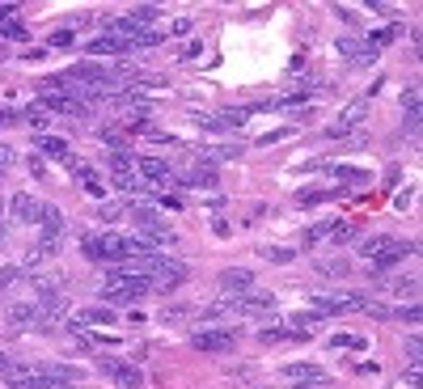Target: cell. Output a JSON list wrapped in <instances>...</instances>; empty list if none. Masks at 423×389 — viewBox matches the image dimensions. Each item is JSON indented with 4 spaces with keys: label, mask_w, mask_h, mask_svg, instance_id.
<instances>
[{
    "label": "cell",
    "mask_w": 423,
    "mask_h": 389,
    "mask_svg": "<svg viewBox=\"0 0 423 389\" xmlns=\"http://www.w3.org/2000/svg\"><path fill=\"white\" fill-rule=\"evenodd\" d=\"M8 216H13L17 225H34V220H38V203H34V195H30V191H17V195L8 199Z\"/></svg>",
    "instance_id": "14"
},
{
    "label": "cell",
    "mask_w": 423,
    "mask_h": 389,
    "mask_svg": "<svg viewBox=\"0 0 423 389\" xmlns=\"http://www.w3.org/2000/svg\"><path fill=\"white\" fill-rule=\"evenodd\" d=\"M34 250H38L42 258H55V254H59V237H47V233H42V241H38Z\"/></svg>",
    "instance_id": "34"
},
{
    "label": "cell",
    "mask_w": 423,
    "mask_h": 389,
    "mask_svg": "<svg viewBox=\"0 0 423 389\" xmlns=\"http://www.w3.org/2000/svg\"><path fill=\"white\" fill-rule=\"evenodd\" d=\"M411 250H415L411 241H394V237H369V241L360 246V254L369 258V267H373V271H386V267L403 263Z\"/></svg>",
    "instance_id": "2"
},
{
    "label": "cell",
    "mask_w": 423,
    "mask_h": 389,
    "mask_svg": "<svg viewBox=\"0 0 423 389\" xmlns=\"http://www.w3.org/2000/svg\"><path fill=\"white\" fill-rule=\"evenodd\" d=\"M335 17H339V21H347V25H356V21H360V17H356L347 4H335Z\"/></svg>",
    "instance_id": "40"
},
{
    "label": "cell",
    "mask_w": 423,
    "mask_h": 389,
    "mask_svg": "<svg viewBox=\"0 0 423 389\" xmlns=\"http://www.w3.org/2000/svg\"><path fill=\"white\" fill-rule=\"evenodd\" d=\"M131 220H136V237H144L148 246H174V229L153 212V208H131Z\"/></svg>",
    "instance_id": "4"
},
{
    "label": "cell",
    "mask_w": 423,
    "mask_h": 389,
    "mask_svg": "<svg viewBox=\"0 0 423 389\" xmlns=\"http://www.w3.org/2000/svg\"><path fill=\"white\" fill-rule=\"evenodd\" d=\"M220 297H242L246 288H254V275L246 271V267H229V271H220Z\"/></svg>",
    "instance_id": "12"
},
{
    "label": "cell",
    "mask_w": 423,
    "mask_h": 389,
    "mask_svg": "<svg viewBox=\"0 0 423 389\" xmlns=\"http://www.w3.org/2000/svg\"><path fill=\"white\" fill-rule=\"evenodd\" d=\"M8 364H13V360H8V356H0V373H8Z\"/></svg>",
    "instance_id": "47"
},
{
    "label": "cell",
    "mask_w": 423,
    "mask_h": 389,
    "mask_svg": "<svg viewBox=\"0 0 423 389\" xmlns=\"http://www.w3.org/2000/svg\"><path fill=\"white\" fill-rule=\"evenodd\" d=\"M110 186L114 191H123V195H148L153 186L140 178V169H136V157H127V152H110Z\"/></svg>",
    "instance_id": "3"
},
{
    "label": "cell",
    "mask_w": 423,
    "mask_h": 389,
    "mask_svg": "<svg viewBox=\"0 0 423 389\" xmlns=\"http://www.w3.org/2000/svg\"><path fill=\"white\" fill-rule=\"evenodd\" d=\"M326 347H330V352H364L369 343H364L360 335H335V339H330Z\"/></svg>",
    "instance_id": "25"
},
{
    "label": "cell",
    "mask_w": 423,
    "mask_h": 389,
    "mask_svg": "<svg viewBox=\"0 0 423 389\" xmlns=\"http://www.w3.org/2000/svg\"><path fill=\"white\" fill-rule=\"evenodd\" d=\"M4 123H21V119H17V114H8V110H0V127H4Z\"/></svg>",
    "instance_id": "46"
},
{
    "label": "cell",
    "mask_w": 423,
    "mask_h": 389,
    "mask_svg": "<svg viewBox=\"0 0 423 389\" xmlns=\"http://www.w3.org/2000/svg\"><path fill=\"white\" fill-rule=\"evenodd\" d=\"M415 288H419L415 280H390L381 292H394V297H411V301H415Z\"/></svg>",
    "instance_id": "31"
},
{
    "label": "cell",
    "mask_w": 423,
    "mask_h": 389,
    "mask_svg": "<svg viewBox=\"0 0 423 389\" xmlns=\"http://www.w3.org/2000/svg\"><path fill=\"white\" fill-rule=\"evenodd\" d=\"M186 318H191V309H186V305H174V309H169V305H165V313H161V318H157V322H161V326H182V322H186Z\"/></svg>",
    "instance_id": "29"
},
{
    "label": "cell",
    "mask_w": 423,
    "mask_h": 389,
    "mask_svg": "<svg viewBox=\"0 0 423 389\" xmlns=\"http://www.w3.org/2000/svg\"><path fill=\"white\" fill-rule=\"evenodd\" d=\"M288 136H292V127H280V131H267L258 144H263V148H271V144H280V140H288Z\"/></svg>",
    "instance_id": "35"
},
{
    "label": "cell",
    "mask_w": 423,
    "mask_h": 389,
    "mask_svg": "<svg viewBox=\"0 0 423 389\" xmlns=\"http://www.w3.org/2000/svg\"><path fill=\"white\" fill-rule=\"evenodd\" d=\"M364 114H369V97L352 102V106L339 114V123H330V127H326V136H347L352 127H360V123H364Z\"/></svg>",
    "instance_id": "11"
},
{
    "label": "cell",
    "mask_w": 423,
    "mask_h": 389,
    "mask_svg": "<svg viewBox=\"0 0 423 389\" xmlns=\"http://www.w3.org/2000/svg\"><path fill=\"white\" fill-rule=\"evenodd\" d=\"M242 152H246L242 144H216V148H203V152H199V161H237Z\"/></svg>",
    "instance_id": "23"
},
{
    "label": "cell",
    "mask_w": 423,
    "mask_h": 389,
    "mask_svg": "<svg viewBox=\"0 0 423 389\" xmlns=\"http://www.w3.org/2000/svg\"><path fill=\"white\" fill-rule=\"evenodd\" d=\"M191 343H195V352H208V356H229V352L237 347V330H233V326L199 330V335H191Z\"/></svg>",
    "instance_id": "6"
},
{
    "label": "cell",
    "mask_w": 423,
    "mask_h": 389,
    "mask_svg": "<svg viewBox=\"0 0 423 389\" xmlns=\"http://www.w3.org/2000/svg\"><path fill=\"white\" fill-rule=\"evenodd\" d=\"M85 51L102 59V55H123V51H127V42H123V38H110V34H97V38H93Z\"/></svg>",
    "instance_id": "20"
},
{
    "label": "cell",
    "mask_w": 423,
    "mask_h": 389,
    "mask_svg": "<svg viewBox=\"0 0 423 389\" xmlns=\"http://www.w3.org/2000/svg\"><path fill=\"white\" fill-rule=\"evenodd\" d=\"M0 38H8V42H25V38H30V30H25L21 21H13V17H8V21H0Z\"/></svg>",
    "instance_id": "28"
},
{
    "label": "cell",
    "mask_w": 423,
    "mask_h": 389,
    "mask_svg": "<svg viewBox=\"0 0 423 389\" xmlns=\"http://www.w3.org/2000/svg\"><path fill=\"white\" fill-rule=\"evenodd\" d=\"M314 267H318L322 275H335V280L352 275V263H347V258H314Z\"/></svg>",
    "instance_id": "24"
},
{
    "label": "cell",
    "mask_w": 423,
    "mask_h": 389,
    "mask_svg": "<svg viewBox=\"0 0 423 389\" xmlns=\"http://www.w3.org/2000/svg\"><path fill=\"white\" fill-rule=\"evenodd\" d=\"M72 169H76V182H81V191H85V195H93V199H102V195L110 191V186H106V182L97 178V169H93V165H81V161H76Z\"/></svg>",
    "instance_id": "17"
},
{
    "label": "cell",
    "mask_w": 423,
    "mask_h": 389,
    "mask_svg": "<svg viewBox=\"0 0 423 389\" xmlns=\"http://www.w3.org/2000/svg\"><path fill=\"white\" fill-rule=\"evenodd\" d=\"M34 148H38V152H47V157H55V161H64V165H76V157H72L68 140H59V136H38V140H34Z\"/></svg>",
    "instance_id": "16"
},
{
    "label": "cell",
    "mask_w": 423,
    "mask_h": 389,
    "mask_svg": "<svg viewBox=\"0 0 423 389\" xmlns=\"http://www.w3.org/2000/svg\"><path fill=\"white\" fill-rule=\"evenodd\" d=\"M330 174H335L339 182H356V186H364V182H369V174H364V169H356V165H330Z\"/></svg>",
    "instance_id": "26"
},
{
    "label": "cell",
    "mask_w": 423,
    "mask_h": 389,
    "mask_svg": "<svg viewBox=\"0 0 423 389\" xmlns=\"http://www.w3.org/2000/svg\"><path fill=\"white\" fill-rule=\"evenodd\" d=\"M102 301H110V305H123V301H140L144 292H148V275H136V271H110L106 280H102Z\"/></svg>",
    "instance_id": "1"
},
{
    "label": "cell",
    "mask_w": 423,
    "mask_h": 389,
    "mask_svg": "<svg viewBox=\"0 0 423 389\" xmlns=\"http://www.w3.org/2000/svg\"><path fill=\"white\" fill-rule=\"evenodd\" d=\"M174 182H186V186H199V191L220 186V178H216V169H212L208 161H199V165H195V169H186V174H174Z\"/></svg>",
    "instance_id": "13"
},
{
    "label": "cell",
    "mask_w": 423,
    "mask_h": 389,
    "mask_svg": "<svg viewBox=\"0 0 423 389\" xmlns=\"http://www.w3.org/2000/svg\"><path fill=\"white\" fill-rule=\"evenodd\" d=\"M97 369H102V373H106L119 389H140V385H144L140 369H136V364H123V360H114V356H97Z\"/></svg>",
    "instance_id": "8"
},
{
    "label": "cell",
    "mask_w": 423,
    "mask_h": 389,
    "mask_svg": "<svg viewBox=\"0 0 423 389\" xmlns=\"http://www.w3.org/2000/svg\"><path fill=\"white\" fill-rule=\"evenodd\" d=\"M51 47H72V30H55V34H51Z\"/></svg>",
    "instance_id": "41"
},
{
    "label": "cell",
    "mask_w": 423,
    "mask_h": 389,
    "mask_svg": "<svg viewBox=\"0 0 423 389\" xmlns=\"http://www.w3.org/2000/svg\"><path fill=\"white\" fill-rule=\"evenodd\" d=\"M297 389H330V377L326 381H297Z\"/></svg>",
    "instance_id": "45"
},
{
    "label": "cell",
    "mask_w": 423,
    "mask_h": 389,
    "mask_svg": "<svg viewBox=\"0 0 423 389\" xmlns=\"http://www.w3.org/2000/svg\"><path fill=\"white\" fill-rule=\"evenodd\" d=\"M191 25H195L191 17H178V21H174V34H191Z\"/></svg>",
    "instance_id": "42"
},
{
    "label": "cell",
    "mask_w": 423,
    "mask_h": 389,
    "mask_svg": "<svg viewBox=\"0 0 423 389\" xmlns=\"http://www.w3.org/2000/svg\"><path fill=\"white\" fill-rule=\"evenodd\" d=\"M30 174H34V178H42V174H47V169H42V157H38V152L30 157Z\"/></svg>",
    "instance_id": "43"
},
{
    "label": "cell",
    "mask_w": 423,
    "mask_h": 389,
    "mask_svg": "<svg viewBox=\"0 0 423 389\" xmlns=\"http://www.w3.org/2000/svg\"><path fill=\"white\" fill-rule=\"evenodd\" d=\"M136 169H140V178L153 186H169L174 182V169H169V161H161V157H136Z\"/></svg>",
    "instance_id": "10"
},
{
    "label": "cell",
    "mask_w": 423,
    "mask_h": 389,
    "mask_svg": "<svg viewBox=\"0 0 423 389\" xmlns=\"http://www.w3.org/2000/svg\"><path fill=\"white\" fill-rule=\"evenodd\" d=\"M17 119H21V123H30V127H47V110H42L38 102H34V106H25Z\"/></svg>",
    "instance_id": "30"
},
{
    "label": "cell",
    "mask_w": 423,
    "mask_h": 389,
    "mask_svg": "<svg viewBox=\"0 0 423 389\" xmlns=\"http://www.w3.org/2000/svg\"><path fill=\"white\" fill-rule=\"evenodd\" d=\"M34 373H42V377H55V381H68V385H76V381H81V369H72V364H59V360L34 364Z\"/></svg>",
    "instance_id": "19"
},
{
    "label": "cell",
    "mask_w": 423,
    "mask_h": 389,
    "mask_svg": "<svg viewBox=\"0 0 423 389\" xmlns=\"http://www.w3.org/2000/svg\"><path fill=\"white\" fill-rule=\"evenodd\" d=\"M38 106H42L47 114H68V119H81V114H85V102H76V97H68V93H38Z\"/></svg>",
    "instance_id": "9"
},
{
    "label": "cell",
    "mask_w": 423,
    "mask_h": 389,
    "mask_svg": "<svg viewBox=\"0 0 423 389\" xmlns=\"http://www.w3.org/2000/svg\"><path fill=\"white\" fill-rule=\"evenodd\" d=\"M339 55H343V59H356V64H360V42H352V38H347V42H339Z\"/></svg>",
    "instance_id": "38"
},
{
    "label": "cell",
    "mask_w": 423,
    "mask_h": 389,
    "mask_svg": "<svg viewBox=\"0 0 423 389\" xmlns=\"http://www.w3.org/2000/svg\"><path fill=\"white\" fill-rule=\"evenodd\" d=\"M76 322H81V326H110V322H119V318H114L106 305H89V309L76 313Z\"/></svg>",
    "instance_id": "21"
},
{
    "label": "cell",
    "mask_w": 423,
    "mask_h": 389,
    "mask_svg": "<svg viewBox=\"0 0 423 389\" xmlns=\"http://www.w3.org/2000/svg\"><path fill=\"white\" fill-rule=\"evenodd\" d=\"M356 233H360L356 225H335V229H330V241H335V246H343V241H352Z\"/></svg>",
    "instance_id": "33"
},
{
    "label": "cell",
    "mask_w": 423,
    "mask_h": 389,
    "mask_svg": "<svg viewBox=\"0 0 423 389\" xmlns=\"http://www.w3.org/2000/svg\"><path fill=\"white\" fill-rule=\"evenodd\" d=\"M284 322H288V326H284V330H288V339H309V335L318 330V322H322V318H318L314 309H301V313H292V318H284Z\"/></svg>",
    "instance_id": "15"
},
{
    "label": "cell",
    "mask_w": 423,
    "mask_h": 389,
    "mask_svg": "<svg viewBox=\"0 0 423 389\" xmlns=\"http://www.w3.org/2000/svg\"><path fill=\"white\" fill-rule=\"evenodd\" d=\"M13 165V148L8 144H0V169H8Z\"/></svg>",
    "instance_id": "44"
},
{
    "label": "cell",
    "mask_w": 423,
    "mask_h": 389,
    "mask_svg": "<svg viewBox=\"0 0 423 389\" xmlns=\"http://www.w3.org/2000/svg\"><path fill=\"white\" fill-rule=\"evenodd\" d=\"M258 254H263L267 263H292V250H288V246H263Z\"/></svg>",
    "instance_id": "32"
},
{
    "label": "cell",
    "mask_w": 423,
    "mask_h": 389,
    "mask_svg": "<svg viewBox=\"0 0 423 389\" xmlns=\"http://www.w3.org/2000/svg\"><path fill=\"white\" fill-rule=\"evenodd\" d=\"M284 377L288 381H326V373L318 364H284Z\"/></svg>",
    "instance_id": "22"
},
{
    "label": "cell",
    "mask_w": 423,
    "mask_h": 389,
    "mask_svg": "<svg viewBox=\"0 0 423 389\" xmlns=\"http://www.w3.org/2000/svg\"><path fill=\"white\" fill-rule=\"evenodd\" d=\"M38 229H42L47 237H59V233H64V212L51 208V203H38Z\"/></svg>",
    "instance_id": "18"
},
{
    "label": "cell",
    "mask_w": 423,
    "mask_h": 389,
    "mask_svg": "<svg viewBox=\"0 0 423 389\" xmlns=\"http://www.w3.org/2000/svg\"><path fill=\"white\" fill-rule=\"evenodd\" d=\"M34 301H38V309L42 313H59L64 305H68V292H64V280L59 275H34Z\"/></svg>",
    "instance_id": "5"
},
{
    "label": "cell",
    "mask_w": 423,
    "mask_h": 389,
    "mask_svg": "<svg viewBox=\"0 0 423 389\" xmlns=\"http://www.w3.org/2000/svg\"><path fill=\"white\" fill-rule=\"evenodd\" d=\"M8 326L13 330H38V335H51V313H42L38 305H8Z\"/></svg>",
    "instance_id": "7"
},
{
    "label": "cell",
    "mask_w": 423,
    "mask_h": 389,
    "mask_svg": "<svg viewBox=\"0 0 423 389\" xmlns=\"http://www.w3.org/2000/svg\"><path fill=\"white\" fill-rule=\"evenodd\" d=\"M394 318H398V322H411V326H415V322H419V305L411 301L407 309H394Z\"/></svg>",
    "instance_id": "36"
},
{
    "label": "cell",
    "mask_w": 423,
    "mask_h": 389,
    "mask_svg": "<svg viewBox=\"0 0 423 389\" xmlns=\"http://www.w3.org/2000/svg\"><path fill=\"white\" fill-rule=\"evenodd\" d=\"M403 110H407V114H411V110H419V89H415V85L403 93Z\"/></svg>",
    "instance_id": "39"
},
{
    "label": "cell",
    "mask_w": 423,
    "mask_h": 389,
    "mask_svg": "<svg viewBox=\"0 0 423 389\" xmlns=\"http://www.w3.org/2000/svg\"><path fill=\"white\" fill-rule=\"evenodd\" d=\"M326 199H339V191H297L301 208H314V203H326Z\"/></svg>",
    "instance_id": "27"
},
{
    "label": "cell",
    "mask_w": 423,
    "mask_h": 389,
    "mask_svg": "<svg viewBox=\"0 0 423 389\" xmlns=\"http://www.w3.org/2000/svg\"><path fill=\"white\" fill-rule=\"evenodd\" d=\"M13 280H21V263H13V267H0V288H8Z\"/></svg>",
    "instance_id": "37"
},
{
    "label": "cell",
    "mask_w": 423,
    "mask_h": 389,
    "mask_svg": "<svg viewBox=\"0 0 423 389\" xmlns=\"http://www.w3.org/2000/svg\"><path fill=\"white\" fill-rule=\"evenodd\" d=\"M0 174H4V169H0Z\"/></svg>",
    "instance_id": "48"
}]
</instances>
